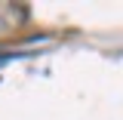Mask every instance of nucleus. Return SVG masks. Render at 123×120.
I'll return each instance as SVG.
<instances>
[]
</instances>
